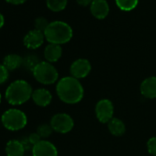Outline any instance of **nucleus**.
<instances>
[{"label": "nucleus", "mask_w": 156, "mask_h": 156, "mask_svg": "<svg viewBox=\"0 0 156 156\" xmlns=\"http://www.w3.org/2000/svg\"><path fill=\"white\" fill-rule=\"evenodd\" d=\"M56 94L61 101L68 105L79 103L85 94L81 82L73 76H64L56 84Z\"/></svg>", "instance_id": "f257e3e1"}, {"label": "nucleus", "mask_w": 156, "mask_h": 156, "mask_svg": "<svg viewBox=\"0 0 156 156\" xmlns=\"http://www.w3.org/2000/svg\"><path fill=\"white\" fill-rule=\"evenodd\" d=\"M33 89L29 82L23 79L13 81L6 89L5 98L9 104L20 106L31 98Z\"/></svg>", "instance_id": "f03ea898"}, {"label": "nucleus", "mask_w": 156, "mask_h": 156, "mask_svg": "<svg viewBox=\"0 0 156 156\" xmlns=\"http://www.w3.org/2000/svg\"><path fill=\"white\" fill-rule=\"evenodd\" d=\"M45 40L52 44H65L73 38V30L69 24L64 21L56 20L50 22L44 31Z\"/></svg>", "instance_id": "7ed1b4c3"}, {"label": "nucleus", "mask_w": 156, "mask_h": 156, "mask_svg": "<svg viewBox=\"0 0 156 156\" xmlns=\"http://www.w3.org/2000/svg\"><path fill=\"white\" fill-rule=\"evenodd\" d=\"M34 79L41 85L50 86L59 81V73L52 63L42 61L32 70Z\"/></svg>", "instance_id": "20e7f679"}, {"label": "nucleus", "mask_w": 156, "mask_h": 156, "mask_svg": "<svg viewBox=\"0 0 156 156\" xmlns=\"http://www.w3.org/2000/svg\"><path fill=\"white\" fill-rule=\"evenodd\" d=\"M1 123L8 130L18 131L27 126L28 117L19 108H9L2 114Z\"/></svg>", "instance_id": "39448f33"}, {"label": "nucleus", "mask_w": 156, "mask_h": 156, "mask_svg": "<svg viewBox=\"0 0 156 156\" xmlns=\"http://www.w3.org/2000/svg\"><path fill=\"white\" fill-rule=\"evenodd\" d=\"M50 124L53 131L61 134L69 133L74 127V121L73 118L66 113H57L51 119Z\"/></svg>", "instance_id": "423d86ee"}, {"label": "nucleus", "mask_w": 156, "mask_h": 156, "mask_svg": "<svg viewBox=\"0 0 156 156\" xmlns=\"http://www.w3.org/2000/svg\"><path fill=\"white\" fill-rule=\"evenodd\" d=\"M97 119L101 123H108L114 117V105L111 100L104 98L99 100L95 108Z\"/></svg>", "instance_id": "0eeeda50"}, {"label": "nucleus", "mask_w": 156, "mask_h": 156, "mask_svg": "<svg viewBox=\"0 0 156 156\" xmlns=\"http://www.w3.org/2000/svg\"><path fill=\"white\" fill-rule=\"evenodd\" d=\"M92 65L91 62L85 58L77 59L72 62L70 66V74L76 79H83L86 78L91 72Z\"/></svg>", "instance_id": "6e6552de"}, {"label": "nucleus", "mask_w": 156, "mask_h": 156, "mask_svg": "<svg viewBox=\"0 0 156 156\" xmlns=\"http://www.w3.org/2000/svg\"><path fill=\"white\" fill-rule=\"evenodd\" d=\"M32 156H58L56 146L46 140H41L31 149Z\"/></svg>", "instance_id": "1a4fd4ad"}, {"label": "nucleus", "mask_w": 156, "mask_h": 156, "mask_svg": "<svg viewBox=\"0 0 156 156\" xmlns=\"http://www.w3.org/2000/svg\"><path fill=\"white\" fill-rule=\"evenodd\" d=\"M44 40H45L44 33L34 29L32 30H30L24 36L23 43H24L25 47H27L28 49L36 50L43 44Z\"/></svg>", "instance_id": "9d476101"}, {"label": "nucleus", "mask_w": 156, "mask_h": 156, "mask_svg": "<svg viewBox=\"0 0 156 156\" xmlns=\"http://www.w3.org/2000/svg\"><path fill=\"white\" fill-rule=\"evenodd\" d=\"M31 99L38 107L45 108L51 103L52 95L46 88H37L33 90Z\"/></svg>", "instance_id": "9b49d317"}, {"label": "nucleus", "mask_w": 156, "mask_h": 156, "mask_svg": "<svg viewBox=\"0 0 156 156\" xmlns=\"http://www.w3.org/2000/svg\"><path fill=\"white\" fill-rule=\"evenodd\" d=\"M140 91L145 98H156V76H150L145 78L140 84Z\"/></svg>", "instance_id": "f8f14e48"}, {"label": "nucleus", "mask_w": 156, "mask_h": 156, "mask_svg": "<svg viewBox=\"0 0 156 156\" xmlns=\"http://www.w3.org/2000/svg\"><path fill=\"white\" fill-rule=\"evenodd\" d=\"M91 14L98 20H104L109 13V6L107 0H94L90 6Z\"/></svg>", "instance_id": "ddd939ff"}, {"label": "nucleus", "mask_w": 156, "mask_h": 156, "mask_svg": "<svg viewBox=\"0 0 156 156\" xmlns=\"http://www.w3.org/2000/svg\"><path fill=\"white\" fill-rule=\"evenodd\" d=\"M62 46L58 44H52V43H49L45 47L44 52H43L46 62H49L51 63H53L59 61L60 58L62 57Z\"/></svg>", "instance_id": "4468645a"}, {"label": "nucleus", "mask_w": 156, "mask_h": 156, "mask_svg": "<svg viewBox=\"0 0 156 156\" xmlns=\"http://www.w3.org/2000/svg\"><path fill=\"white\" fill-rule=\"evenodd\" d=\"M25 147L22 141L18 140H10L6 144L5 151L7 156H24Z\"/></svg>", "instance_id": "2eb2a0df"}, {"label": "nucleus", "mask_w": 156, "mask_h": 156, "mask_svg": "<svg viewBox=\"0 0 156 156\" xmlns=\"http://www.w3.org/2000/svg\"><path fill=\"white\" fill-rule=\"evenodd\" d=\"M3 65L9 71H15L23 65V58L16 53L9 54L3 60Z\"/></svg>", "instance_id": "dca6fc26"}, {"label": "nucleus", "mask_w": 156, "mask_h": 156, "mask_svg": "<svg viewBox=\"0 0 156 156\" xmlns=\"http://www.w3.org/2000/svg\"><path fill=\"white\" fill-rule=\"evenodd\" d=\"M108 131L113 136H116V137L122 136L126 132L125 123L118 118H113L108 123Z\"/></svg>", "instance_id": "f3484780"}, {"label": "nucleus", "mask_w": 156, "mask_h": 156, "mask_svg": "<svg viewBox=\"0 0 156 156\" xmlns=\"http://www.w3.org/2000/svg\"><path fill=\"white\" fill-rule=\"evenodd\" d=\"M68 0H46L47 8L53 12H60L67 6Z\"/></svg>", "instance_id": "a211bd4d"}, {"label": "nucleus", "mask_w": 156, "mask_h": 156, "mask_svg": "<svg viewBox=\"0 0 156 156\" xmlns=\"http://www.w3.org/2000/svg\"><path fill=\"white\" fill-rule=\"evenodd\" d=\"M115 1L118 8L123 11L133 10L139 3V0H115Z\"/></svg>", "instance_id": "6ab92c4d"}, {"label": "nucleus", "mask_w": 156, "mask_h": 156, "mask_svg": "<svg viewBox=\"0 0 156 156\" xmlns=\"http://www.w3.org/2000/svg\"><path fill=\"white\" fill-rule=\"evenodd\" d=\"M41 139H46L48 137H50L52 132H53V129L51 126V124H47V123H43V124H41L38 128H37V131H36Z\"/></svg>", "instance_id": "aec40b11"}, {"label": "nucleus", "mask_w": 156, "mask_h": 156, "mask_svg": "<svg viewBox=\"0 0 156 156\" xmlns=\"http://www.w3.org/2000/svg\"><path fill=\"white\" fill-rule=\"evenodd\" d=\"M40 62L41 61H39V58L36 55H28L23 58V65L31 72Z\"/></svg>", "instance_id": "412c9836"}, {"label": "nucleus", "mask_w": 156, "mask_h": 156, "mask_svg": "<svg viewBox=\"0 0 156 156\" xmlns=\"http://www.w3.org/2000/svg\"><path fill=\"white\" fill-rule=\"evenodd\" d=\"M34 25H35V30H40V31L44 33L45 30L47 29V27L49 25V22H48V20L45 18L40 17V18H37L35 20Z\"/></svg>", "instance_id": "4be33fe9"}, {"label": "nucleus", "mask_w": 156, "mask_h": 156, "mask_svg": "<svg viewBox=\"0 0 156 156\" xmlns=\"http://www.w3.org/2000/svg\"><path fill=\"white\" fill-rule=\"evenodd\" d=\"M147 150L151 155L156 156V137H151L147 141Z\"/></svg>", "instance_id": "5701e85b"}, {"label": "nucleus", "mask_w": 156, "mask_h": 156, "mask_svg": "<svg viewBox=\"0 0 156 156\" xmlns=\"http://www.w3.org/2000/svg\"><path fill=\"white\" fill-rule=\"evenodd\" d=\"M9 77V71L3 65L0 64V85L6 83Z\"/></svg>", "instance_id": "b1692460"}, {"label": "nucleus", "mask_w": 156, "mask_h": 156, "mask_svg": "<svg viewBox=\"0 0 156 156\" xmlns=\"http://www.w3.org/2000/svg\"><path fill=\"white\" fill-rule=\"evenodd\" d=\"M42 139L41 138V136L37 133V132H33V133H30L28 137V140L30 141V143L34 146L35 144H37L38 142H40Z\"/></svg>", "instance_id": "393cba45"}, {"label": "nucleus", "mask_w": 156, "mask_h": 156, "mask_svg": "<svg viewBox=\"0 0 156 156\" xmlns=\"http://www.w3.org/2000/svg\"><path fill=\"white\" fill-rule=\"evenodd\" d=\"M94 0H76L77 4L81 7H90Z\"/></svg>", "instance_id": "a878e982"}, {"label": "nucleus", "mask_w": 156, "mask_h": 156, "mask_svg": "<svg viewBox=\"0 0 156 156\" xmlns=\"http://www.w3.org/2000/svg\"><path fill=\"white\" fill-rule=\"evenodd\" d=\"M6 1L12 5H21V4L25 3L27 0H6Z\"/></svg>", "instance_id": "bb28decb"}, {"label": "nucleus", "mask_w": 156, "mask_h": 156, "mask_svg": "<svg viewBox=\"0 0 156 156\" xmlns=\"http://www.w3.org/2000/svg\"><path fill=\"white\" fill-rule=\"evenodd\" d=\"M5 24V19H4V16L0 13V29H1Z\"/></svg>", "instance_id": "cd10ccee"}, {"label": "nucleus", "mask_w": 156, "mask_h": 156, "mask_svg": "<svg viewBox=\"0 0 156 156\" xmlns=\"http://www.w3.org/2000/svg\"><path fill=\"white\" fill-rule=\"evenodd\" d=\"M1 101H2V95L0 93V104H1Z\"/></svg>", "instance_id": "c85d7f7f"}]
</instances>
